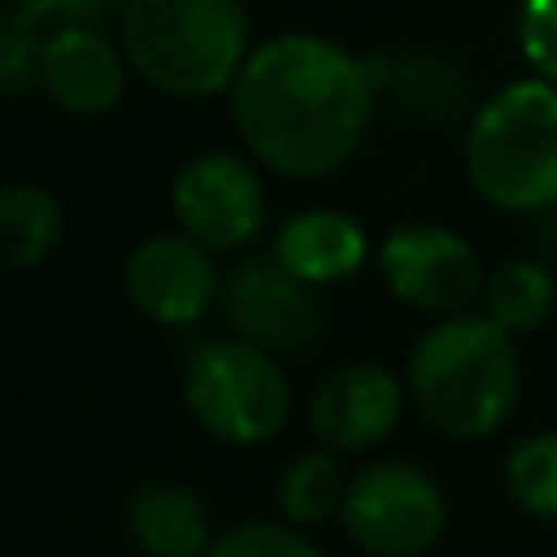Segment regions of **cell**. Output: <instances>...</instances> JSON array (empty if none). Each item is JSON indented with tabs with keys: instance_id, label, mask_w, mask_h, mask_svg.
Masks as SVG:
<instances>
[{
	"instance_id": "obj_1",
	"label": "cell",
	"mask_w": 557,
	"mask_h": 557,
	"mask_svg": "<svg viewBox=\"0 0 557 557\" xmlns=\"http://www.w3.org/2000/svg\"><path fill=\"white\" fill-rule=\"evenodd\" d=\"M366 117V65L322 35H274L235 78V126L265 165L292 178H318L348 161Z\"/></svg>"
},
{
	"instance_id": "obj_2",
	"label": "cell",
	"mask_w": 557,
	"mask_h": 557,
	"mask_svg": "<svg viewBox=\"0 0 557 557\" xmlns=\"http://www.w3.org/2000/svg\"><path fill=\"white\" fill-rule=\"evenodd\" d=\"M418 409L448 435L496 431L518 400V357L509 331L487 313H461L431 326L409 361Z\"/></svg>"
},
{
	"instance_id": "obj_3",
	"label": "cell",
	"mask_w": 557,
	"mask_h": 557,
	"mask_svg": "<svg viewBox=\"0 0 557 557\" xmlns=\"http://www.w3.org/2000/svg\"><path fill=\"white\" fill-rule=\"evenodd\" d=\"M248 13L235 0H131L122 48L161 91L213 96L244 70Z\"/></svg>"
},
{
	"instance_id": "obj_4",
	"label": "cell",
	"mask_w": 557,
	"mask_h": 557,
	"mask_svg": "<svg viewBox=\"0 0 557 557\" xmlns=\"http://www.w3.org/2000/svg\"><path fill=\"white\" fill-rule=\"evenodd\" d=\"M466 165L500 209L557 205V87L522 78L496 91L470 126Z\"/></svg>"
},
{
	"instance_id": "obj_5",
	"label": "cell",
	"mask_w": 557,
	"mask_h": 557,
	"mask_svg": "<svg viewBox=\"0 0 557 557\" xmlns=\"http://www.w3.org/2000/svg\"><path fill=\"white\" fill-rule=\"evenodd\" d=\"M183 383L196 422L226 444L270 440L287 418V379L278 361L244 339L196 348Z\"/></svg>"
},
{
	"instance_id": "obj_6",
	"label": "cell",
	"mask_w": 557,
	"mask_h": 557,
	"mask_svg": "<svg viewBox=\"0 0 557 557\" xmlns=\"http://www.w3.org/2000/svg\"><path fill=\"white\" fill-rule=\"evenodd\" d=\"M348 535L379 557H418L444 527V496L431 474L405 461H379L348 483Z\"/></svg>"
},
{
	"instance_id": "obj_7",
	"label": "cell",
	"mask_w": 557,
	"mask_h": 557,
	"mask_svg": "<svg viewBox=\"0 0 557 557\" xmlns=\"http://www.w3.org/2000/svg\"><path fill=\"white\" fill-rule=\"evenodd\" d=\"M261 183L235 152H200L174 178V213L200 248H235L261 226Z\"/></svg>"
},
{
	"instance_id": "obj_8",
	"label": "cell",
	"mask_w": 557,
	"mask_h": 557,
	"mask_svg": "<svg viewBox=\"0 0 557 557\" xmlns=\"http://www.w3.org/2000/svg\"><path fill=\"white\" fill-rule=\"evenodd\" d=\"M383 278L387 287L426 313H453L479 292L474 248L444 226H396L383 239Z\"/></svg>"
},
{
	"instance_id": "obj_9",
	"label": "cell",
	"mask_w": 557,
	"mask_h": 557,
	"mask_svg": "<svg viewBox=\"0 0 557 557\" xmlns=\"http://www.w3.org/2000/svg\"><path fill=\"white\" fill-rule=\"evenodd\" d=\"M226 318L252 348H300L318 331L313 296L270 257H248L226 278Z\"/></svg>"
},
{
	"instance_id": "obj_10",
	"label": "cell",
	"mask_w": 557,
	"mask_h": 557,
	"mask_svg": "<svg viewBox=\"0 0 557 557\" xmlns=\"http://www.w3.org/2000/svg\"><path fill=\"white\" fill-rule=\"evenodd\" d=\"M126 292L131 300L165 322H196L213 300V261L191 235H152L126 257Z\"/></svg>"
},
{
	"instance_id": "obj_11",
	"label": "cell",
	"mask_w": 557,
	"mask_h": 557,
	"mask_svg": "<svg viewBox=\"0 0 557 557\" xmlns=\"http://www.w3.org/2000/svg\"><path fill=\"white\" fill-rule=\"evenodd\" d=\"M400 418V387L379 366L335 370L309 400V426L322 448L352 453L379 444Z\"/></svg>"
},
{
	"instance_id": "obj_12",
	"label": "cell",
	"mask_w": 557,
	"mask_h": 557,
	"mask_svg": "<svg viewBox=\"0 0 557 557\" xmlns=\"http://www.w3.org/2000/svg\"><path fill=\"white\" fill-rule=\"evenodd\" d=\"M48 96L70 113H104L122 100L126 70L113 44L96 26L57 30L44 44V78Z\"/></svg>"
},
{
	"instance_id": "obj_13",
	"label": "cell",
	"mask_w": 557,
	"mask_h": 557,
	"mask_svg": "<svg viewBox=\"0 0 557 557\" xmlns=\"http://www.w3.org/2000/svg\"><path fill=\"white\" fill-rule=\"evenodd\" d=\"M366 257V235L352 218L335 209H309L283 222L274 261L300 283H339Z\"/></svg>"
},
{
	"instance_id": "obj_14",
	"label": "cell",
	"mask_w": 557,
	"mask_h": 557,
	"mask_svg": "<svg viewBox=\"0 0 557 557\" xmlns=\"http://www.w3.org/2000/svg\"><path fill=\"white\" fill-rule=\"evenodd\" d=\"M131 535L152 557H200L209 544V513L196 492L178 483H152L131 496Z\"/></svg>"
},
{
	"instance_id": "obj_15",
	"label": "cell",
	"mask_w": 557,
	"mask_h": 557,
	"mask_svg": "<svg viewBox=\"0 0 557 557\" xmlns=\"http://www.w3.org/2000/svg\"><path fill=\"white\" fill-rule=\"evenodd\" d=\"M61 239V205L35 183H9L0 191V257L9 265H35Z\"/></svg>"
},
{
	"instance_id": "obj_16",
	"label": "cell",
	"mask_w": 557,
	"mask_h": 557,
	"mask_svg": "<svg viewBox=\"0 0 557 557\" xmlns=\"http://www.w3.org/2000/svg\"><path fill=\"white\" fill-rule=\"evenodd\" d=\"M344 496H348V487H344V474L331 453H305L300 461L287 466V474L278 483V509L287 522H300V527L322 522L335 509H344Z\"/></svg>"
},
{
	"instance_id": "obj_17",
	"label": "cell",
	"mask_w": 557,
	"mask_h": 557,
	"mask_svg": "<svg viewBox=\"0 0 557 557\" xmlns=\"http://www.w3.org/2000/svg\"><path fill=\"white\" fill-rule=\"evenodd\" d=\"M553 274L535 261H513L487 283V318L505 331H527L553 309Z\"/></svg>"
},
{
	"instance_id": "obj_18",
	"label": "cell",
	"mask_w": 557,
	"mask_h": 557,
	"mask_svg": "<svg viewBox=\"0 0 557 557\" xmlns=\"http://www.w3.org/2000/svg\"><path fill=\"white\" fill-rule=\"evenodd\" d=\"M505 479H509L513 500L527 513L557 522V431H544V435H531L527 444H518L505 466Z\"/></svg>"
},
{
	"instance_id": "obj_19",
	"label": "cell",
	"mask_w": 557,
	"mask_h": 557,
	"mask_svg": "<svg viewBox=\"0 0 557 557\" xmlns=\"http://www.w3.org/2000/svg\"><path fill=\"white\" fill-rule=\"evenodd\" d=\"M104 13H109V4H91V0H26V4L4 9L0 26L22 30V35H35V39L48 44L57 30H70V26H96Z\"/></svg>"
},
{
	"instance_id": "obj_20",
	"label": "cell",
	"mask_w": 557,
	"mask_h": 557,
	"mask_svg": "<svg viewBox=\"0 0 557 557\" xmlns=\"http://www.w3.org/2000/svg\"><path fill=\"white\" fill-rule=\"evenodd\" d=\"M209 557H322L300 531L278 527V522H248L222 535Z\"/></svg>"
},
{
	"instance_id": "obj_21",
	"label": "cell",
	"mask_w": 557,
	"mask_h": 557,
	"mask_svg": "<svg viewBox=\"0 0 557 557\" xmlns=\"http://www.w3.org/2000/svg\"><path fill=\"white\" fill-rule=\"evenodd\" d=\"M522 52L544 74V83L557 87V0H535L522 9Z\"/></svg>"
},
{
	"instance_id": "obj_22",
	"label": "cell",
	"mask_w": 557,
	"mask_h": 557,
	"mask_svg": "<svg viewBox=\"0 0 557 557\" xmlns=\"http://www.w3.org/2000/svg\"><path fill=\"white\" fill-rule=\"evenodd\" d=\"M35 78H44V39L0 26V87L22 91Z\"/></svg>"
}]
</instances>
